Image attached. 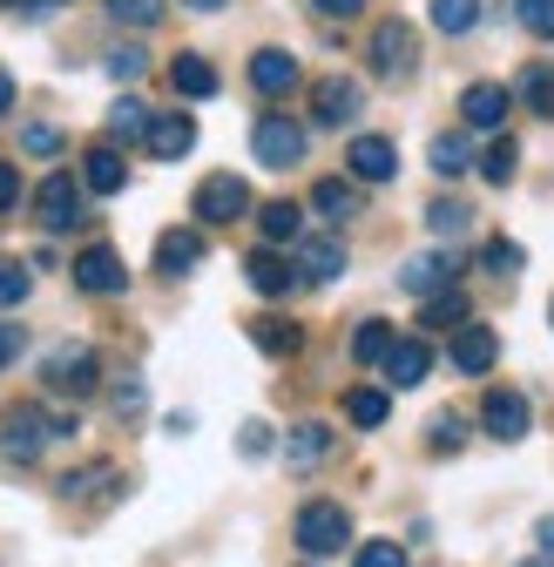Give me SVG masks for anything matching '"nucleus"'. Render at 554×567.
I'll return each mask as SVG.
<instances>
[{
  "instance_id": "1",
  "label": "nucleus",
  "mask_w": 554,
  "mask_h": 567,
  "mask_svg": "<svg viewBox=\"0 0 554 567\" xmlns=\"http://www.w3.org/2000/svg\"><path fill=\"white\" fill-rule=\"evenodd\" d=\"M305 122H291L285 109H264L257 122H250V150H257V163L264 169H291V163H305Z\"/></svg>"
},
{
  "instance_id": "2",
  "label": "nucleus",
  "mask_w": 554,
  "mask_h": 567,
  "mask_svg": "<svg viewBox=\"0 0 554 567\" xmlns=\"http://www.w3.org/2000/svg\"><path fill=\"white\" fill-rule=\"evenodd\" d=\"M291 534H298V547L311 560H325V554H338L345 540H352V514H345L338 501H305L298 520H291Z\"/></svg>"
},
{
  "instance_id": "3",
  "label": "nucleus",
  "mask_w": 554,
  "mask_h": 567,
  "mask_svg": "<svg viewBox=\"0 0 554 567\" xmlns=\"http://www.w3.org/2000/svg\"><path fill=\"white\" fill-rule=\"evenodd\" d=\"M366 54H372V75H379V82H406L412 68H420V34H412V21L392 14V21L372 28V48H366Z\"/></svg>"
},
{
  "instance_id": "4",
  "label": "nucleus",
  "mask_w": 554,
  "mask_h": 567,
  "mask_svg": "<svg viewBox=\"0 0 554 567\" xmlns=\"http://www.w3.org/2000/svg\"><path fill=\"white\" fill-rule=\"evenodd\" d=\"M48 440H61L54 433V419L41 412V405H8V412H0V453H8V460H41V446Z\"/></svg>"
},
{
  "instance_id": "5",
  "label": "nucleus",
  "mask_w": 554,
  "mask_h": 567,
  "mask_svg": "<svg viewBox=\"0 0 554 567\" xmlns=\"http://www.w3.org/2000/svg\"><path fill=\"white\" fill-rule=\"evenodd\" d=\"M189 209H196L203 224H237V217H250V183L230 176V169H217V176L196 183V203Z\"/></svg>"
},
{
  "instance_id": "6",
  "label": "nucleus",
  "mask_w": 554,
  "mask_h": 567,
  "mask_svg": "<svg viewBox=\"0 0 554 567\" xmlns=\"http://www.w3.org/2000/svg\"><path fill=\"white\" fill-rule=\"evenodd\" d=\"M41 379H48V392H61V399H89V392L102 385V359H95L89 344H61Z\"/></svg>"
},
{
  "instance_id": "7",
  "label": "nucleus",
  "mask_w": 554,
  "mask_h": 567,
  "mask_svg": "<svg viewBox=\"0 0 554 567\" xmlns=\"http://www.w3.org/2000/svg\"><path fill=\"white\" fill-rule=\"evenodd\" d=\"M34 217H41V230H68V224H82V183L68 176V169L41 176V189H34Z\"/></svg>"
},
{
  "instance_id": "8",
  "label": "nucleus",
  "mask_w": 554,
  "mask_h": 567,
  "mask_svg": "<svg viewBox=\"0 0 554 567\" xmlns=\"http://www.w3.org/2000/svg\"><path fill=\"white\" fill-rule=\"evenodd\" d=\"M480 425H488L494 440H507V446H514V440H527V425H534V405H527L514 385H494L488 399H480Z\"/></svg>"
},
{
  "instance_id": "9",
  "label": "nucleus",
  "mask_w": 554,
  "mask_h": 567,
  "mask_svg": "<svg viewBox=\"0 0 554 567\" xmlns=\"http://www.w3.org/2000/svg\"><path fill=\"white\" fill-rule=\"evenodd\" d=\"M447 359H453V372H466V379H488L494 372V359H501V338H494V324H460L453 331V351H447Z\"/></svg>"
},
{
  "instance_id": "10",
  "label": "nucleus",
  "mask_w": 554,
  "mask_h": 567,
  "mask_svg": "<svg viewBox=\"0 0 554 567\" xmlns=\"http://www.w3.org/2000/svg\"><path fill=\"white\" fill-rule=\"evenodd\" d=\"M75 284H82V291H95V298H122L129 291V270H122V257L109 244H89L75 257Z\"/></svg>"
},
{
  "instance_id": "11",
  "label": "nucleus",
  "mask_w": 554,
  "mask_h": 567,
  "mask_svg": "<svg viewBox=\"0 0 554 567\" xmlns=\"http://www.w3.org/2000/svg\"><path fill=\"white\" fill-rule=\"evenodd\" d=\"M143 150H150L156 163H183V156L196 150V115H183V109L156 115V122H150V135H143Z\"/></svg>"
},
{
  "instance_id": "12",
  "label": "nucleus",
  "mask_w": 554,
  "mask_h": 567,
  "mask_svg": "<svg viewBox=\"0 0 554 567\" xmlns=\"http://www.w3.org/2000/svg\"><path fill=\"white\" fill-rule=\"evenodd\" d=\"M345 169H352V183H392L399 150H392L386 135H352V150H345Z\"/></svg>"
},
{
  "instance_id": "13",
  "label": "nucleus",
  "mask_w": 554,
  "mask_h": 567,
  "mask_svg": "<svg viewBox=\"0 0 554 567\" xmlns=\"http://www.w3.org/2000/svg\"><path fill=\"white\" fill-rule=\"evenodd\" d=\"M311 115L325 122V128H345L359 115V82L352 75H325L318 89H311Z\"/></svg>"
},
{
  "instance_id": "14",
  "label": "nucleus",
  "mask_w": 554,
  "mask_h": 567,
  "mask_svg": "<svg viewBox=\"0 0 554 567\" xmlns=\"http://www.w3.org/2000/svg\"><path fill=\"white\" fill-rule=\"evenodd\" d=\"M250 89H257V95H291V89H298V54L257 48V54H250Z\"/></svg>"
},
{
  "instance_id": "15",
  "label": "nucleus",
  "mask_w": 554,
  "mask_h": 567,
  "mask_svg": "<svg viewBox=\"0 0 554 567\" xmlns=\"http://www.w3.org/2000/svg\"><path fill=\"white\" fill-rule=\"evenodd\" d=\"M427 372H433V344L427 338H399L392 359H386V385L412 392V385H427Z\"/></svg>"
},
{
  "instance_id": "16",
  "label": "nucleus",
  "mask_w": 554,
  "mask_h": 567,
  "mask_svg": "<svg viewBox=\"0 0 554 567\" xmlns=\"http://www.w3.org/2000/svg\"><path fill=\"white\" fill-rule=\"evenodd\" d=\"M399 284L412 298H440V291H453V257L447 250H427V257H412L406 270H399Z\"/></svg>"
},
{
  "instance_id": "17",
  "label": "nucleus",
  "mask_w": 554,
  "mask_h": 567,
  "mask_svg": "<svg viewBox=\"0 0 554 567\" xmlns=\"http://www.w3.org/2000/svg\"><path fill=\"white\" fill-rule=\"evenodd\" d=\"M203 250H211V244H203V230H163L156 237V270L163 277H189L203 264Z\"/></svg>"
},
{
  "instance_id": "18",
  "label": "nucleus",
  "mask_w": 554,
  "mask_h": 567,
  "mask_svg": "<svg viewBox=\"0 0 554 567\" xmlns=\"http://www.w3.org/2000/svg\"><path fill=\"white\" fill-rule=\"evenodd\" d=\"M507 102H514V95H507L501 82H473V89L460 95V115H466V128H501V122H507Z\"/></svg>"
},
{
  "instance_id": "19",
  "label": "nucleus",
  "mask_w": 554,
  "mask_h": 567,
  "mask_svg": "<svg viewBox=\"0 0 554 567\" xmlns=\"http://www.w3.org/2000/svg\"><path fill=\"white\" fill-rule=\"evenodd\" d=\"M244 277H250V291H257V298H285L291 284H298V270L277 257V250H250V257H244Z\"/></svg>"
},
{
  "instance_id": "20",
  "label": "nucleus",
  "mask_w": 554,
  "mask_h": 567,
  "mask_svg": "<svg viewBox=\"0 0 554 567\" xmlns=\"http://www.w3.org/2000/svg\"><path fill=\"white\" fill-rule=\"evenodd\" d=\"M338 270H345V244H338V237H305V244H298V277L331 284Z\"/></svg>"
},
{
  "instance_id": "21",
  "label": "nucleus",
  "mask_w": 554,
  "mask_h": 567,
  "mask_svg": "<svg viewBox=\"0 0 554 567\" xmlns=\"http://www.w3.org/2000/svg\"><path fill=\"white\" fill-rule=\"evenodd\" d=\"M170 82H176V95H189V102H211V95H217V68L203 61V54H176V61H170Z\"/></svg>"
},
{
  "instance_id": "22",
  "label": "nucleus",
  "mask_w": 554,
  "mask_h": 567,
  "mask_svg": "<svg viewBox=\"0 0 554 567\" xmlns=\"http://www.w3.org/2000/svg\"><path fill=\"white\" fill-rule=\"evenodd\" d=\"M82 183H89L95 196H115V189L129 183V163H122V150H109V142H102V150H89V156H82Z\"/></svg>"
},
{
  "instance_id": "23",
  "label": "nucleus",
  "mask_w": 554,
  "mask_h": 567,
  "mask_svg": "<svg viewBox=\"0 0 554 567\" xmlns=\"http://www.w3.org/2000/svg\"><path fill=\"white\" fill-rule=\"evenodd\" d=\"M514 95H521V109H534L541 122H554V61H527Z\"/></svg>"
},
{
  "instance_id": "24",
  "label": "nucleus",
  "mask_w": 554,
  "mask_h": 567,
  "mask_svg": "<svg viewBox=\"0 0 554 567\" xmlns=\"http://www.w3.org/2000/svg\"><path fill=\"white\" fill-rule=\"evenodd\" d=\"M311 209H318L325 224H352V217H359V189L338 183V176H325V183L311 189Z\"/></svg>"
},
{
  "instance_id": "25",
  "label": "nucleus",
  "mask_w": 554,
  "mask_h": 567,
  "mask_svg": "<svg viewBox=\"0 0 554 567\" xmlns=\"http://www.w3.org/2000/svg\"><path fill=\"white\" fill-rule=\"evenodd\" d=\"M257 230H264V244H298V230H305V209L277 196V203H264V209H257Z\"/></svg>"
},
{
  "instance_id": "26",
  "label": "nucleus",
  "mask_w": 554,
  "mask_h": 567,
  "mask_svg": "<svg viewBox=\"0 0 554 567\" xmlns=\"http://www.w3.org/2000/svg\"><path fill=\"white\" fill-rule=\"evenodd\" d=\"M392 344H399L392 324H386V318H366V324L352 331V359H359V365H386V359H392Z\"/></svg>"
},
{
  "instance_id": "27",
  "label": "nucleus",
  "mask_w": 554,
  "mask_h": 567,
  "mask_svg": "<svg viewBox=\"0 0 554 567\" xmlns=\"http://www.w3.org/2000/svg\"><path fill=\"white\" fill-rule=\"evenodd\" d=\"M325 453H331V433H325V425H318V419H305V425H298V433L285 440V460H291L298 473H305V466H318Z\"/></svg>"
},
{
  "instance_id": "28",
  "label": "nucleus",
  "mask_w": 554,
  "mask_h": 567,
  "mask_svg": "<svg viewBox=\"0 0 554 567\" xmlns=\"http://www.w3.org/2000/svg\"><path fill=\"white\" fill-rule=\"evenodd\" d=\"M250 344H257V351H270V359H291V351L305 344V331H298V324H285V318H257V324H250Z\"/></svg>"
},
{
  "instance_id": "29",
  "label": "nucleus",
  "mask_w": 554,
  "mask_h": 567,
  "mask_svg": "<svg viewBox=\"0 0 554 567\" xmlns=\"http://www.w3.org/2000/svg\"><path fill=\"white\" fill-rule=\"evenodd\" d=\"M150 122H156V115H150V102H135V95H122V102L109 109V135H115V142H143V135H150Z\"/></svg>"
},
{
  "instance_id": "30",
  "label": "nucleus",
  "mask_w": 554,
  "mask_h": 567,
  "mask_svg": "<svg viewBox=\"0 0 554 567\" xmlns=\"http://www.w3.org/2000/svg\"><path fill=\"white\" fill-rule=\"evenodd\" d=\"M386 412H392V399L379 385H352V392H345V419L366 425V433H372V425H386Z\"/></svg>"
},
{
  "instance_id": "31",
  "label": "nucleus",
  "mask_w": 554,
  "mask_h": 567,
  "mask_svg": "<svg viewBox=\"0 0 554 567\" xmlns=\"http://www.w3.org/2000/svg\"><path fill=\"white\" fill-rule=\"evenodd\" d=\"M433 28L440 34H473L480 28V0H433Z\"/></svg>"
},
{
  "instance_id": "32",
  "label": "nucleus",
  "mask_w": 554,
  "mask_h": 567,
  "mask_svg": "<svg viewBox=\"0 0 554 567\" xmlns=\"http://www.w3.org/2000/svg\"><path fill=\"white\" fill-rule=\"evenodd\" d=\"M433 169L440 176H466V163H473V150H466V135H433Z\"/></svg>"
},
{
  "instance_id": "33",
  "label": "nucleus",
  "mask_w": 554,
  "mask_h": 567,
  "mask_svg": "<svg viewBox=\"0 0 554 567\" xmlns=\"http://www.w3.org/2000/svg\"><path fill=\"white\" fill-rule=\"evenodd\" d=\"M514 163H521V150H514V142L501 135V142H494V150H488V156H480V176H488V183L501 189V183H514Z\"/></svg>"
},
{
  "instance_id": "34",
  "label": "nucleus",
  "mask_w": 554,
  "mask_h": 567,
  "mask_svg": "<svg viewBox=\"0 0 554 567\" xmlns=\"http://www.w3.org/2000/svg\"><path fill=\"white\" fill-rule=\"evenodd\" d=\"M427 324H433V331H447V324L460 331V324H466V291H440V298H427Z\"/></svg>"
},
{
  "instance_id": "35",
  "label": "nucleus",
  "mask_w": 554,
  "mask_h": 567,
  "mask_svg": "<svg viewBox=\"0 0 554 567\" xmlns=\"http://www.w3.org/2000/svg\"><path fill=\"white\" fill-rule=\"evenodd\" d=\"M427 224H433V237H466V203L440 196V203L427 209Z\"/></svg>"
},
{
  "instance_id": "36",
  "label": "nucleus",
  "mask_w": 554,
  "mask_h": 567,
  "mask_svg": "<svg viewBox=\"0 0 554 567\" xmlns=\"http://www.w3.org/2000/svg\"><path fill=\"white\" fill-rule=\"evenodd\" d=\"M514 21L541 41H554V0H514Z\"/></svg>"
},
{
  "instance_id": "37",
  "label": "nucleus",
  "mask_w": 554,
  "mask_h": 567,
  "mask_svg": "<svg viewBox=\"0 0 554 567\" xmlns=\"http://www.w3.org/2000/svg\"><path fill=\"white\" fill-rule=\"evenodd\" d=\"M109 14L129 21V28H156L163 21V0H109Z\"/></svg>"
},
{
  "instance_id": "38",
  "label": "nucleus",
  "mask_w": 554,
  "mask_h": 567,
  "mask_svg": "<svg viewBox=\"0 0 554 567\" xmlns=\"http://www.w3.org/2000/svg\"><path fill=\"white\" fill-rule=\"evenodd\" d=\"M28 291H34V277H28L14 257H0V305H21Z\"/></svg>"
},
{
  "instance_id": "39",
  "label": "nucleus",
  "mask_w": 554,
  "mask_h": 567,
  "mask_svg": "<svg viewBox=\"0 0 554 567\" xmlns=\"http://www.w3.org/2000/svg\"><path fill=\"white\" fill-rule=\"evenodd\" d=\"M352 567H406V547H399V540H366V547L352 554Z\"/></svg>"
},
{
  "instance_id": "40",
  "label": "nucleus",
  "mask_w": 554,
  "mask_h": 567,
  "mask_svg": "<svg viewBox=\"0 0 554 567\" xmlns=\"http://www.w3.org/2000/svg\"><path fill=\"white\" fill-rule=\"evenodd\" d=\"M143 68H150V54H143V48H135V41L109 54V75H115V82H135V75H143Z\"/></svg>"
},
{
  "instance_id": "41",
  "label": "nucleus",
  "mask_w": 554,
  "mask_h": 567,
  "mask_svg": "<svg viewBox=\"0 0 554 567\" xmlns=\"http://www.w3.org/2000/svg\"><path fill=\"white\" fill-rule=\"evenodd\" d=\"M480 264H488V270H501V277H507V270H521V244H514V237H494L488 250H480Z\"/></svg>"
},
{
  "instance_id": "42",
  "label": "nucleus",
  "mask_w": 554,
  "mask_h": 567,
  "mask_svg": "<svg viewBox=\"0 0 554 567\" xmlns=\"http://www.w3.org/2000/svg\"><path fill=\"white\" fill-rule=\"evenodd\" d=\"M21 150H28V156H54V150H61V128L28 122V128H21Z\"/></svg>"
},
{
  "instance_id": "43",
  "label": "nucleus",
  "mask_w": 554,
  "mask_h": 567,
  "mask_svg": "<svg viewBox=\"0 0 554 567\" xmlns=\"http://www.w3.org/2000/svg\"><path fill=\"white\" fill-rule=\"evenodd\" d=\"M237 453H244V460H264V453H270V425H264V419H250L244 433H237Z\"/></svg>"
},
{
  "instance_id": "44",
  "label": "nucleus",
  "mask_w": 554,
  "mask_h": 567,
  "mask_svg": "<svg viewBox=\"0 0 554 567\" xmlns=\"http://www.w3.org/2000/svg\"><path fill=\"white\" fill-rule=\"evenodd\" d=\"M460 446V412H440L433 419V453H453Z\"/></svg>"
},
{
  "instance_id": "45",
  "label": "nucleus",
  "mask_w": 554,
  "mask_h": 567,
  "mask_svg": "<svg viewBox=\"0 0 554 567\" xmlns=\"http://www.w3.org/2000/svg\"><path fill=\"white\" fill-rule=\"evenodd\" d=\"M21 203V176H14V163H0V209H14Z\"/></svg>"
},
{
  "instance_id": "46",
  "label": "nucleus",
  "mask_w": 554,
  "mask_h": 567,
  "mask_svg": "<svg viewBox=\"0 0 554 567\" xmlns=\"http://www.w3.org/2000/svg\"><path fill=\"white\" fill-rule=\"evenodd\" d=\"M21 359V324H0V365Z\"/></svg>"
},
{
  "instance_id": "47",
  "label": "nucleus",
  "mask_w": 554,
  "mask_h": 567,
  "mask_svg": "<svg viewBox=\"0 0 554 567\" xmlns=\"http://www.w3.org/2000/svg\"><path fill=\"white\" fill-rule=\"evenodd\" d=\"M115 412H122V419L143 412V385H115Z\"/></svg>"
},
{
  "instance_id": "48",
  "label": "nucleus",
  "mask_w": 554,
  "mask_h": 567,
  "mask_svg": "<svg viewBox=\"0 0 554 567\" xmlns=\"http://www.w3.org/2000/svg\"><path fill=\"white\" fill-rule=\"evenodd\" d=\"M311 8H318V14H331V21H338V14H359V8H366V0H311Z\"/></svg>"
},
{
  "instance_id": "49",
  "label": "nucleus",
  "mask_w": 554,
  "mask_h": 567,
  "mask_svg": "<svg viewBox=\"0 0 554 567\" xmlns=\"http://www.w3.org/2000/svg\"><path fill=\"white\" fill-rule=\"evenodd\" d=\"M8 109H14V75L0 68V115H8Z\"/></svg>"
},
{
  "instance_id": "50",
  "label": "nucleus",
  "mask_w": 554,
  "mask_h": 567,
  "mask_svg": "<svg viewBox=\"0 0 554 567\" xmlns=\"http://www.w3.org/2000/svg\"><path fill=\"white\" fill-rule=\"evenodd\" d=\"M534 540H541V547H547V554H554V514H547V520H541V527H534Z\"/></svg>"
},
{
  "instance_id": "51",
  "label": "nucleus",
  "mask_w": 554,
  "mask_h": 567,
  "mask_svg": "<svg viewBox=\"0 0 554 567\" xmlns=\"http://www.w3.org/2000/svg\"><path fill=\"white\" fill-rule=\"evenodd\" d=\"M183 8H196V14H217V8H224V0H183Z\"/></svg>"
},
{
  "instance_id": "52",
  "label": "nucleus",
  "mask_w": 554,
  "mask_h": 567,
  "mask_svg": "<svg viewBox=\"0 0 554 567\" xmlns=\"http://www.w3.org/2000/svg\"><path fill=\"white\" fill-rule=\"evenodd\" d=\"M521 567H547V560H521Z\"/></svg>"
},
{
  "instance_id": "53",
  "label": "nucleus",
  "mask_w": 554,
  "mask_h": 567,
  "mask_svg": "<svg viewBox=\"0 0 554 567\" xmlns=\"http://www.w3.org/2000/svg\"><path fill=\"white\" fill-rule=\"evenodd\" d=\"M41 8H54V0H41Z\"/></svg>"
}]
</instances>
